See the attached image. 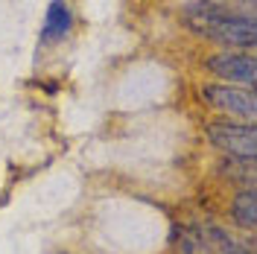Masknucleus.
<instances>
[{
  "label": "nucleus",
  "mask_w": 257,
  "mask_h": 254,
  "mask_svg": "<svg viewBox=\"0 0 257 254\" xmlns=\"http://www.w3.org/2000/svg\"><path fill=\"white\" fill-rule=\"evenodd\" d=\"M187 24L199 35H205L225 47H245L251 50L257 44L254 18H242L240 12H231L222 3L213 0H196L187 9Z\"/></svg>",
  "instance_id": "obj_1"
},
{
  "label": "nucleus",
  "mask_w": 257,
  "mask_h": 254,
  "mask_svg": "<svg viewBox=\"0 0 257 254\" xmlns=\"http://www.w3.org/2000/svg\"><path fill=\"white\" fill-rule=\"evenodd\" d=\"M208 141L228 152L231 158H251L257 155V132L251 123L245 126H231V123H213L208 129Z\"/></svg>",
  "instance_id": "obj_2"
},
{
  "label": "nucleus",
  "mask_w": 257,
  "mask_h": 254,
  "mask_svg": "<svg viewBox=\"0 0 257 254\" xmlns=\"http://www.w3.org/2000/svg\"><path fill=\"white\" fill-rule=\"evenodd\" d=\"M205 99L210 105L222 108L228 114H237L245 123H251L257 117V99L251 88H240V85H208L205 88Z\"/></svg>",
  "instance_id": "obj_3"
},
{
  "label": "nucleus",
  "mask_w": 257,
  "mask_h": 254,
  "mask_svg": "<svg viewBox=\"0 0 257 254\" xmlns=\"http://www.w3.org/2000/svg\"><path fill=\"white\" fill-rule=\"evenodd\" d=\"M257 62L251 53H228V56H213L208 62V70L213 76H219V79H228L234 82V85H245V88H251L254 85V70Z\"/></svg>",
  "instance_id": "obj_4"
},
{
  "label": "nucleus",
  "mask_w": 257,
  "mask_h": 254,
  "mask_svg": "<svg viewBox=\"0 0 257 254\" xmlns=\"http://www.w3.org/2000/svg\"><path fill=\"white\" fill-rule=\"evenodd\" d=\"M73 27V15H70V9L64 6V0H53L47 6V18H44V38H62L67 35Z\"/></svg>",
  "instance_id": "obj_5"
},
{
  "label": "nucleus",
  "mask_w": 257,
  "mask_h": 254,
  "mask_svg": "<svg viewBox=\"0 0 257 254\" xmlns=\"http://www.w3.org/2000/svg\"><path fill=\"white\" fill-rule=\"evenodd\" d=\"M231 216H234V222L240 225V228H245V231H254V222H257L254 190L237 193V199L231 202Z\"/></svg>",
  "instance_id": "obj_6"
},
{
  "label": "nucleus",
  "mask_w": 257,
  "mask_h": 254,
  "mask_svg": "<svg viewBox=\"0 0 257 254\" xmlns=\"http://www.w3.org/2000/svg\"><path fill=\"white\" fill-rule=\"evenodd\" d=\"M228 175L234 181H245L248 190H251V184H254V161L251 158H231L228 161Z\"/></svg>",
  "instance_id": "obj_7"
},
{
  "label": "nucleus",
  "mask_w": 257,
  "mask_h": 254,
  "mask_svg": "<svg viewBox=\"0 0 257 254\" xmlns=\"http://www.w3.org/2000/svg\"><path fill=\"white\" fill-rule=\"evenodd\" d=\"M234 254H248V251H234Z\"/></svg>",
  "instance_id": "obj_8"
}]
</instances>
